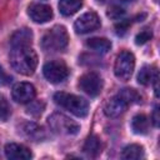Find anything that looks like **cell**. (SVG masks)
Here are the masks:
<instances>
[{"label": "cell", "mask_w": 160, "mask_h": 160, "mask_svg": "<svg viewBox=\"0 0 160 160\" xmlns=\"http://www.w3.org/2000/svg\"><path fill=\"white\" fill-rule=\"evenodd\" d=\"M9 59L12 69L22 75H32L36 70L38 55L30 46H12Z\"/></svg>", "instance_id": "obj_1"}, {"label": "cell", "mask_w": 160, "mask_h": 160, "mask_svg": "<svg viewBox=\"0 0 160 160\" xmlns=\"http://www.w3.org/2000/svg\"><path fill=\"white\" fill-rule=\"evenodd\" d=\"M69 35L62 25H56L48 30L41 39V48L48 52L61 51L68 46Z\"/></svg>", "instance_id": "obj_2"}, {"label": "cell", "mask_w": 160, "mask_h": 160, "mask_svg": "<svg viewBox=\"0 0 160 160\" xmlns=\"http://www.w3.org/2000/svg\"><path fill=\"white\" fill-rule=\"evenodd\" d=\"M54 101L59 106L66 109L78 118H85L89 112V104L85 99L68 92H56L54 95Z\"/></svg>", "instance_id": "obj_3"}, {"label": "cell", "mask_w": 160, "mask_h": 160, "mask_svg": "<svg viewBox=\"0 0 160 160\" xmlns=\"http://www.w3.org/2000/svg\"><path fill=\"white\" fill-rule=\"evenodd\" d=\"M48 122L52 131L62 135H75L80 130V126L74 120L60 112H54L52 115H50Z\"/></svg>", "instance_id": "obj_4"}, {"label": "cell", "mask_w": 160, "mask_h": 160, "mask_svg": "<svg viewBox=\"0 0 160 160\" xmlns=\"http://www.w3.org/2000/svg\"><path fill=\"white\" fill-rule=\"evenodd\" d=\"M135 68V58L130 51H121L115 60L114 74L121 81H128Z\"/></svg>", "instance_id": "obj_5"}, {"label": "cell", "mask_w": 160, "mask_h": 160, "mask_svg": "<svg viewBox=\"0 0 160 160\" xmlns=\"http://www.w3.org/2000/svg\"><path fill=\"white\" fill-rule=\"evenodd\" d=\"M42 72L45 79L51 84H60L69 76V68L61 60H51L48 61L44 68Z\"/></svg>", "instance_id": "obj_6"}, {"label": "cell", "mask_w": 160, "mask_h": 160, "mask_svg": "<svg viewBox=\"0 0 160 160\" xmlns=\"http://www.w3.org/2000/svg\"><path fill=\"white\" fill-rule=\"evenodd\" d=\"M79 88L89 96L95 98L102 90V79L96 72H86L79 79Z\"/></svg>", "instance_id": "obj_7"}, {"label": "cell", "mask_w": 160, "mask_h": 160, "mask_svg": "<svg viewBox=\"0 0 160 160\" xmlns=\"http://www.w3.org/2000/svg\"><path fill=\"white\" fill-rule=\"evenodd\" d=\"M100 19L98 14L90 11L81 15L74 24V29L78 34H88L100 28Z\"/></svg>", "instance_id": "obj_8"}, {"label": "cell", "mask_w": 160, "mask_h": 160, "mask_svg": "<svg viewBox=\"0 0 160 160\" xmlns=\"http://www.w3.org/2000/svg\"><path fill=\"white\" fill-rule=\"evenodd\" d=\"M35 88L30 82H19L12 88L11 96L19 104H28L35 98Z\"/></svg>", "instance_id": "obj_9"}, {"label": "cell", "mask_w": 160, "mask_h": 160, "mask_svg": "<svg viewBox=\"0 0 160 160\" xmlns=\"http://www.w3.org/2000/svg\"><path fill=\"white\" fill-rule=\"evenodd\" d=\"M28 14L34 22L44 24V22H48L49 20H51L52 9L45 4H31L28 8Z\"/></svg>", "instance_id": "obj_10"}, {"label": "cell", "mask_w": 160, "mask_h": 160, "mask_svg": "<svg viewBox=\"0 0 160 160\" xmlns=\"http://www.w3.org/2000/svg\"><path fill=\"white\" fill-rule=\"evenodd\" d=\"M5 155L8 159L10 160H30L32 158L31 151L21 145V144H16V142H9L5 145Z\"/></svg>", "instance_id": "obj_11"}, {"label": "cell", "mask_w": 160, "mask_h": 160, "mask_svg": "<svg viewBox=\"0 0 160 160\" xmlns=\"http://www.w3.org/2000/svg\"><path fill=\"white\" fill-rule=\"evenodd\" d=\"M128 106L129 105L119 95H116V96H114L106 101V104L104 106V112L109 118H118L125 112Z\"/></svg>", "instance_id": "obj_12"}, {"label": "cell", "mask_w": 160, "mask_h": 160, "mask_svg": "<svg viewBox=\"0 0 160 160\" xmlns=\"http://www.w3.org/2000/svg\"><path fill=\"white\" fill-rule=\"evenodd\" d=\"M32 42V32L31 30L24 28L16 30L11 38H10V44L12 46H30Z\"/></svg>", "instance_id": "obj_13"}, {"label": "cell", "mask_w": 160, "mask_h": 160, "mask_svg": "<svg viewBox=\"0 0 160 160\" xmlns=\"http://www.w3.org/2000/svg\"><path fill=\"white\" fill-rule=\"evenodd\" d=\"M82 150L85 154H88L91 158H96L100 152H101V141L96 135H90L84 145H82Z\"/></svg>", "instance_id": "obj_14"}, {"label": "cell", "mask_w": 160, "mask_h": 160, "mask_svg": "<svg viewBox=\"0 0 160 160\" xmlns=\"http://www.w3.org/2000/svg\"><path fill=\"white\" fill-rule=\"evenodd\" d=\"M86 46L89 49L94 50L95 52L106 54L111 49V42H110V40H108L105 38H91L86 41Z\"/></svg>", "instance_id": "obj_15"}, {"label": "cell", "mask_w": 160, "mask_h": 160, "mask_svg": "<svg viewBox=\"0 0 160 160\" xmlns=\"http://www.w3.org/2000/svg\"><path fill=\"white\" fill-rule=\"evenodd\" d=\"M21 130H22V132L25 134L26 138H29V139H31L34 141H40V140H42L45 138L44 130L40 126H38L36 124H34V122H25L22 125Z\"/></svg>", "instance_id": "obj_16"}, {"label": "cell", "mask_w": 160, "mask_h": 160, "mask_svg": "<svg viewBox=\"0 0 160 160\" xmlns=\"http://www.w3.org/2000/svg\"><path fill=\"white\" fill-rule=\"evenodd\" d=\"M82 6V0H60L59 10L64 16L74 15Z\"/></svg>", "instance_id": "obj_17"}, {"label": "cell", "mask_w": 160, "mask_h": 160, "mask_svg": "<svg viewBox=\"0 0 160 160\" xmlns=\"http://www.w3.org/2000/svg\"><path fill=\"white\" fill-rule=\"evenodd\" d=\"M156 75H158L156 68L150 66V65H145L141 68V70L138 74V82L144 85V86H148L152 82V80Z\"/></svg>", "instance_id": "obj_18"}, {"label": "cell", "mask_w": 160, "mask_h": 160, "mask_svg": "<svg viewBox=\"0 0 160 160\" xmlns=\"http://www.w3.org/2000/svg\"><path fill=\"white\" fill-rule=\"evenodd\" d=\"M131 129L135 134L144 135L149 130V119L144 114H138L131 120Z\"/></svg>", "instance_id": "obj_19"}, {"label": "cell", "mask_w": 160, "mask_h": 160, "mask_svg": "<svg viewBox=\"0 0 160 160\" xmlns=\"http://www.w3.org/2000/svg\"><path fill=\"white\" fill-rule=\"evenodd\" d=\"M121 158L126 160H132V159H141L144 158V148L138 144H131L124 148L121 152Z\"/></svg>", "instance_id": "obj_20"}, {"label": "cell", "mask_w": 160, "mask_h": 160, "mask_svg": "<svg viewBox=\"0 0 160 160\" xmlns=\"http://www.w3.org/2000/svg\"><path fill=\"white\" fill-rule=\"evenodd\" d=\"M118 95H119L128 105H130V104H139V102H141V99H142V96H141L135 89H130V88L122 89Z\"/></svg>", "instance_id": "obj_21"}, {"label": "cell", "mask_w": 160, "mask_h": 160, "mask_svg": "<svg viewBox=\"0 0 160 160\" xmlns=\"http://www.w3.org/2000/svg\"><path fill=\"white\" fill-rule=\"evenodd\" d=\"M11 114V109L5 98L0 96V121H6Z\"/></svg>", "instance_id": "obj_22"}, {"label": "cell", "mask_w": 160, "mask_h": 160, "mask_svg": "<svg viewBox=\"0 0 160 160\" xmlns=\"http://www.w3.org/2000/svg\"><path fill=\"white\" fill-rule=\"evenodd\" d=\"M151 38H152V31H151V29L145 28V29H142V30L136 35L135 42H136L138 45H142V44H145L146 41H149Z\"/></svg>", "instance_id": "obj_23"}, {"label": "cell", "mask_w": 160, "mask_h": 160, "mask_svg": "<svg viewBox=\"0 0 160 160\" xmlns=\"http://www.w3.org/2000/svg\"><path fill=\"white\" fill-rule=\"evenodd\" d=\"M44 108H45L44 102H41V101H32L31 100L30 105L28 108V114H31L34 116H39L44 111Z\"/></svg>", "instance_id": "obj_24"}, {"label": "cell", "mask_w": 160, "mask_h": 160, "mask_svg": "<svg viewBox=\"0 0 160 160\" xmlns=\"http://www.w3.org/2000/svg\"><path fill=\"white\" fill-rule=\"evenodd\" d=\"M125 14V10L118 5H112L109 8V10L106 11V15L110 18V19H114V20H118L120 19L122 15Z\"/></svg>", "instance_id": "obj_25"}, {"label": "cell", "mask_w": 160, "mask_h": 160, "mask_svg": "<svg viewBox=\"0 0 160 160\" xmlns=\"http://www.w3.org/2000/svg\"><path fill=\"white\" fill-rule=\"evenodd\" d=\"M129 28V21H120L119 24H116L115 29H116V34L118 35H124L128 31Z\"/></svg>", "instance_id": "obj_26"}, {"label": "cell", "mask_w": 160, "mask_h": 160, "mask_svg": "<svg viewBox=\"0 0 160 160\" xmlns=\"http://www.w3.org/2000/svg\"><path fill=\"white\" fill-rule=\"evenodd\" d=\"M10 81H11V76L8 75V74L2 70V68L0 66V85H8Z\"/></svg>", "instance_id": "obj_27"}, {"label": "cell", "mask_w": 160, "mask_h": 160, "mask_svg": "<svg viewBox=\"0 0 160 160\" xmlns=\"http://www.w3.org/2000/svg\"><path fill=\"white\" fill-rule=\"evenodd\" d=\"M152 122H154V126H159V108L158 106H155L154 112H152Z\"/></svg>", "instance_id": "obj_28"}, {"label": "cell", "mask_w": 160, "mask_h": 160, "mask_svg": "<svg viewBox=\"0 0 160 160\" xmlns=\"http://www.w3.org/2000/svg\"><path fill=\"white\" fill-rule=\"evenodd\" d=\"M99 2H106V1H109V0H98ZM119 1H121V2H134L135 0H119Z\"/></svg>", "instance_id": "obj_29"}]
</instances>
